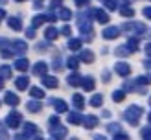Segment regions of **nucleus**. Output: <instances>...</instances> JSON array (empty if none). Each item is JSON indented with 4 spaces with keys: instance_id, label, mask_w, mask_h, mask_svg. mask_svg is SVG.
<instances>
[{
    "instance_id": "f257e3e1",
    "label": "nucleus",
    "mask_w": 151,
    "mask_h": 140,
    "mask_svg": "<svg viewBox=\"0 0 151 140\" xmlns=\"http://www.w3.org/2000/svg\"><path fill=\"white\" fill-rule=\"evenodd\" d=\"M142 114H144L142 107H138V105H131V107H127V111L124 113V118H125V122H129V123H133V125H138Z\"/></svg>"
},
{
    "instance_id": "f03ea898",
    "label": "nucleus",
    "mask_w": 151,
    "mask_h": 140,
    "mask_svg": "<svg viewBox=\"0 0 151 140\" xmlns=\"http://www.w3.org/2000/svg\"><path fill=\"white\" fill-rule=\"evenodd\" d=\"M20 123H22V116H20V113H9L6 116V125L9 129H19L20 127Z\"/></svg>"
},
{
    "instance_id": "7ed1b4c3",
    "label": "nucleus",
    "mask_w": 151,
    "mask_h": 140,
    "mask_svg": "<svg viewBox=\"0 0 151 140\" xmlns=\"http://www.w3.org/2000/svg\"><path fill=\"white\" fill-rule=\"evenodd\" d=\"M124 29H127V32L133 33V35H140V33L146 32V26L142 24V22H127L124 26Z\"/></svg>"
},
{
    "instance_id": "20e7f679",
    "label": "nucleus",
    "mask_w": 151,
    "mask_h": 140,
    "mask_svg": "<svg viewBox=\"0 0 151 140\" xmlns=\"http://www.w3.org/2000/svg\"><path fill=\"white\" fill-rule=\"evenodd\" d=\"M118 35H120V29L116 26H109V28H105L103 32H101V37H103V39H107V41L116 39Z\"/></svg>"
},
{
    "instance_id": "39448f33",
    "label": "nucleus",
    "mask_w": 151,
    "mask_h": 140,
    "mask_svg": "<svg viewBox=\"0 0 151 140\" xmlns=\"http://www.w3.org/2000/svg\"><path fill=\"white\" fill-rule=\"evenodd\" d=\"M50 133L54 138H65L66 135H68V131H66V127H63L61 123L59 125H54V127H50Z\"/></svg>"
},
{
    "instance_id": "423d86ee",
    "label": "nucleus",
    "mask_w": 151,
    "mask_h": 140,
    "mask_svg": "<svg viewBox=\"0 0 151 140\" xmlns=\"http://www.w3.org/2000/svg\"><path fill=\"white\" fill-rule=\"evenodd\" d=\"M114 72L118 74V76H129V74H131V66L127 63H116L114 65Z\"/></svg>"
},
{
    "instance_id": "0eeeda50",
    "label": "nucleus",
    "mask_w": 151,
    "mask_h": 140,
    "mask_svg": "<svg viewBox=\"0 0 151 140\" xmlns=\"http://www.w3.org/2000/svg\"><path fill=\"white\" fill-rule=\"evenodd\" d=\"M42 78V85L46 87V88H57V85H59V81H57V78H54V76H41Z\"/></svg>"
},
{
    "instance_id": "6e6552de",
    "label": "nucleus",
    "mask_w": 151,
    "mask_h": 140,
    "mask_svg": "<svg viewBox=\"0 0 151 140\" xmlns=\"http://www.w3.org/2000/svg\"><path fill=\"white\" fill-rule=\"evenodd\" d=\"M11 46H13V52H15V54H26V52H28V44H26V41H13V44H11Z\"/></svg>"
},
{
    "instance_id": "1a4fd4ad",
    "label": "nucleus",
    "mask_w": 151,
    "mask_h": 140,
    "mask_svg": "<svg viewBox=\"0 0 151 140\" xmlns=\"http://www.w3.org/2000/svg\"><path fill=\"white\" fill-rule=\"evenodd\" d=\"M59 37V29L54 28V26H48L46 29H44V39L46 41H55Z\"/></svg>"
},
{
    "instance_id": "9d476101",
    "label": "nucleus",
    "mask_w": 151,
    "mask_h": 140,
    "mask_svg": "<svg viewBox=\"0 0 151 140\" xmlns=\"http://www.w3.org/2000/svg\"><path fill=\"white\" fill-rule=\"evenodd\" d=\"M26 109L29 111V113H39V111L42 109V103H41V100H29L28 103H26Z\"/></svg>"
},
{
    "instance_id": "9b49d317",
    "label": "nucleus",
    "mask_w": 151,
    "mask_h": 140,
    "mask_svg": "<svg viewBox=\"0 0 151 140\" xmlns=\"http://www.w3.org/2000/svg\"><path fill=\"white\" fill-rule=\"evenodd\" d=\"M96 125H98V118H96L94 114H88V116L83 118V127H87V129H94Z\"/></svg>"
},
{
    "instance_id": "f8f14e48",
    "label": "nucleus",
    "mask_w": 151,
    "mask_h": 140,
    "mask_svg": "<svg viewBox=\"0 0 151 140\" xmlns=\"http://www.w3.org/2000/svg\"><path fill=\"white\" fill-rule=\"evenodd\" d=\"M4 101L7 103V105H11V107H17L19 103H20L19 96L15 94V92H6V98H4Z\"/></svg>"
},
{
    "instance_id": "ddd939ff",
    "label": "nucleus",
    "mask_w": 151,
    "mask_h": 140,
    "mask_svg": "<svg viewBox=\"0 0 151 140\" xmlns=\"http://www.w3.org/2000/svg\"><path fill=\"white\" fill-rule=\"evenodd\" d=\"M46 72H48V65L44 61L35 63V66H33V74H35V76H44Z\"/></svg>"
},
{
    "instance_id": "4468645a",
    "label": "nucleus",
    "mask_w": 151,
    "mask_h": 140,
    "mask_svg": "<svg viewBox=\"0 0 151 140\" xmlns=\"http://www.w3.org/2000/svg\"><path fill=\"white\" fill-rule=\"evenodd\" d=\"M37 135H39V131H37L35 123H32V122L24 123V135H22V136H29V138H32V136H37Z\"/></svg>"
},
{
    "instance_id": "2eb2a0df",
    "label": "nucleus",
    "mask_w": 151,
    "mask_h": 140,
    "mask_svg": "<svg viewBox=\"0 0 151 140\" xmlns=\"http://www.w3.org/2000/svg\"><path fill=\"white\" fill-rule=\"evenodd\" d=\"M52 103H54V107H55V113H57V114L66 113V111H68V105H66V101H65V100H52Z\"/></svg>"
},
{
    "instance_id": "dca6fc26",
    "label": "nucleus",
    "mask_w": 151,
    "mask_h": 140,
    "mask_svg": "<svg viewBox=\"0 0 151 140\" xmlns=\"http://www.w3.org/2000/svg\"><path fill=\"white\" fill-rule=\"evenodd\" d=\"M7 26H9L11 29H15V32H20L22 29V20L19 17H9L7 19Z\"/></svg>"
},
{
    "instance_id": "f3484780",
    "label": "nucleus",
    "mask_w": 151,
    "mask_h": 140,
    "mask_svg": "<svg viewBox=\"0 0 151 140\" xmlns=\"http://www.w3.org/2000/svg\"><path fill=\"white\" fill-rule=\"evenodd\" d=\"M94 17L98 22H101V24H107L109 22V15L105 13L103 9H98V7H94Z\"/></svg>"
},
{
    "instance_id": "a211bd4d",
    "label": "nucleus",
    "mask_w": 151,
    "mask_h": 140,
    "mask_svg": "<svg viewBox=\"0 0 151 140\" xmlns=\"http://www.w3.org/2000/svg\"><path fill=\"white\" fill-rule=\"evenodd\" d=\"M72 105H74L76 111H81L83 107H85V100H83L81 94H74L72 96Z\"/></svg>"
},
{
    "instance_id": "6ab92c4d",
    "label": "nucleus",
    "mask_w": 151,
    "mask_h": 140,
    "mask_svg": "<svg viewBox=\"0 0 151 140\" xmlns=\"http://www.w3.org/2000/svg\"><path fill=\"white\" fill-rule=\"evenodd\" d=\"M15 87H17L19 90H26V88L29 87V79L26 76H20V78L15 79Z\"/></svg>"
},
{
    "instance_id": "aec40b11",
    "label": "nucleus",
    "mask_w": 151,
    "mask_h": 140,
    "mask_svg": "<svg viewBox=\"0 0 151 140\" xmlns=\"http://www.w3.org/2000/svg\"><path fill=\"white\" fill-rule=\"evenodd\" d=\"M15 68L20 70V72H26L29 68V61H28V59H24V57H20V59L15 61Z\"/></svg>"
},
{
    "instance_id": "412c9836",
    "label": "nucleus",
    "mask_w": 151,
    "mask_h": 140,
    "mask_svg": "<svg viewBox=\"0 0 151 140\" xmlns=\"http://www.w3.org/2000/svg\"><path fill=\"white\" fill-rule=\"evenodd\" d=\"M94 78L92 76H87V78H83L81 79V87L85 88V90H94Z\"/></svg>"
},
{
    "instance_id": "4be33fe9",
    "label": "nucleus",
    "mask_w": 151,
    "mask_h": 140,
    "mask_svg": "<svg viewBox=\"0 0 151 140\" xmlns=\"http://www.w3.org/2000/svg\"><path fill=\"white\" fill-rule=\"evenodd\" d=\"M68 123H74V125L83 123V116L79 114V111H76V113H70L68 114Z\"/></svg>"
},
{
    "instance_id": "5701e85b",
    "label": "nucleus",
    "mask_w": 151,
    "mask_h": 140,
    "mask_svg": "<svg viewBox=\"0 0 151 140\" xmlns=\"http://www.w3.org/2000/svg\"><path fill=\"white\" fill-rule=\"evenodd\" d=\"M81 76H79V74L78 72H74V74H70V76H68V79H66V81H68V85H72V87H78V85H81Z\"/></svg>"
},
{
    "instance_id": "b1692460",
    "label": "nucleus",
    "mask_w": 151,
    "mask_h": 140,
    "mask_svg": "<svg viewBox=\"0 0 151 140\" xmlns=\"http://www.w3.org/2000/svg\"><path fill=\"white\" fill-rule=\"evenodd\" d=\"M29 96L35 98V100H42L44 98V90L39 88V87H32V88H29Z\"/></svg>"
},
{
    "instance_id": "393cba45",
    "label": "nucleus",
    "mask_w": 151,
    "mask_h": 140,
    "mask_svg": "<svg viewBox=\"0 0 151 140\" xmlns=\"http://www.w3.org/2000/svg\"><path fill=\"white\" fill-rule=\"evenodd\" d=\"M0 78L2 79H9L11 78V66L9 65H0Z\"/></svg>"
},
{
    "instance_id": "a878e982",
    "label": "nucleus",
    "mask_w": 151,
    "mask_h": 140,
    "mask_svg": "<svg viewBox=\"0 0 151 140\" xmlns=\"http://www.w3.org/2000/svg\"><path fill=\"white\" fill-rule=\"evenodd\" d=\"M59 19H63V20H70L72 19V11L68 9V7H59Z\"/></svg>"
},
{
    "instance_id": "bb28decb",
    "label": "nucleus",
    "mask_w": 151,
    "mask_h": 140,
    "mask_svg": "<svg viewBox=\"0 0 151 140\" xmlns=\"http://www.w3.org/2000/svg\"><path fill=\"white\" fill-rule=\"evenodd\" d=\"M81 61L92 63V61H94V54H92L90 50H81Z\"/></svg>"
},
{
    "instance_id": "cd10ccee",
    "label": "nucleus",
    "mask_w": 151,
    "mask_h": 140,
    "mask_svg": "<svg viewBox=\"0 0 151 140\" xmlns=\"http://www.w3.org/2000/svg\"><path fill=\"white\" fill-rule=\"evenodd\" d=\"M66 66H68V68L70 70H78L79 68V61H78V57H68V59H66Z\"/></svg>"
},
{
    "instance_id": "c85d7f7f",
    "label": "nucleus",
    "mask_w": 151,
    "mask_h": 140,
    "mask_svg": "<svg viewBox=\"0 0 151 140\" xmlns=\"http://www.w3.org/2000/svg\"><path fill=\"white\" fill-rule=\"evenodd\" d=\"M131 54V50H129V46H127V44H124V46H118L116 48V55L118 57H127Z\"/></svg>"
},
{
    "instance_id": "c756f323",
    "label": "nucleus",
    "mask_w": 151,
    "mask_h": 140,
    "mask_svg": "<svg viewBox=\"0 0 151 140\" xmlns=\"http://www.w3.org/2000/svg\"><path fill=\"white\" fill-rule=\"evenodd\" d=\"M120 15H122V17H133L134 9L131 6H122V7H120Z\"/></svg>"
},
{
    "instance_id": "7c9ffc66",
    "label": "nucleus",
    "mask_w": 151,
    "mask_h": 140,
    "mask_svg": "<svg viewBox=\"0 0 151 140\" xmlns=\"http://www.w3.org/2000/svg\"><path fill=\"white\" fill-rule=\"evenodd\" d=\"M88 103H90L92 107H100L101 103H103V96H101V94H94L92 98H90V101H88Z\"/></svg>"
},
{
    "instance_id": "2f4dec72",
    "label": "nucleus",
    "mask_w": 151,
    "mask_h": 140,
    "mask_svg": "<svg viewBox=\"0 0 151 140\" xmlns=\"http://www.w3.org/2000/svg\"><path fill=\"white\" fill-rule=\"evenodd\" d=\"M127 46H129L131 52H137V50H138V37H137V35H133L131 39L127 41Z\"/></svg>"
},
{
    "instance_id": "473e14b6",
    "label": "nucleus",
    "mask_w": 151,
    "mask_h": 140,
    "mask_svg": "<svg viewBox=\"0 0 151 140\" xmlns=\"http://www.w3.org/2000/svg\"><path fill=\"white\" fill-rule=\"evenodd\" d=\"M42 22H46V17H44V15H37V17H33V20H32V26L39 28V26H42Z\"/></svg>"
},
{
    "instance_id": "72a5a7b5",
    "label": "nucleus",
    "mask_w": 151,
    "mask_h": 140,
    "mask_svg": "<svg viewBox=\"0 0 151 140\" xmlns=\"http://www.w3.org/2000/svg\"><path fill=\"white\" fill-rule=\"evenodd\" d=\"M103 6L107 7L109 11H114V9H118V7H120L116 0H103Z\"/></svg>"
},
{
    "instance_id": "f704fd0d",
    "label": "nucleus",
    "mask_w": 151,
    "mask_h": 140,
    "mask_svg": "<svg viewBox=\"0 0 151 140\" xmlns=\"http://www.w3.org/2000/svg\"><path fill=\"white\" fill-rule=\"evenodd\" d=\"M0 55H2L4 59H9V57L15 55V52H13V48H6V44H4V48L0 50Z\"/></svg>"
},
{
    "instance_id": "c9c22d12",
    "label": "nucleus",
    "mask_w": 151,
    "mask_h": 140,
    "mask_svg": "<svg viewBox=\"0 0 151 140\" xmlns=\"http://www.w3.org/2000/svg\"><path fill=\"white\" fill-rule=\"evenodd\" d=\"M124 98H125V92L124 90H114V92H112V100H114L116 103L118 101H124Z\"/></svg>"
},
{
    "instance_id": "e433bc0d",
    "label": "nucleus",
    "mask_w": 151,
    "mask_h": 140,
    "mask_svg": "<svg viewBox=\"0 0 151 140\" xmlns=\"http://www.w3.org/2000/svg\"><path fill=\"white\" fill-rule=\"evenodd\" d=\"M68 48L70 50H79L81 48V41L79 39H70L68 41Z\"/></svg>"
},
{
    "instance_id": "4c0bfd02",
    "label": "nucleus",
    "mask_w": 151,
    "mask_h": 140,
    "mask_svg": "<svg viewBox=\"0 0 151 140\" xmlns=\"http://www.w3.org/2000/svg\"><path fill=\"white\" fill-rule=\"evenodd\" d=\"M52 68H54V70H61V68H63L61 57H54V61H52Z\"/></svg>"
},
{
    "instance_id": "58836bf2",
    "label": "nucleus",
    "mask_w": 151,
    "mask_h": 140,
    "mask_svg": "<svg viewBox=\"0 0 151 140\" xmlns=\"http://www.w3.org/2000/svg\"><path fill=\"white\" fill-rule=\"evenodd\" d=\"M137 83L138 85H151V76H140V78H137Z\"/></svg>"
},
{
    "instance_id": "ea45409f",
    "label": "nucleus",
    "mask_w": 151,
    "mask_h": 140,
    "mask_svg": "<svg viewBox=\"0 0 151 140\" xmlns=\"http://www.w3.org/2000/svg\"><path fill=\"white\" fill-rule=\"evenodd\" d=\"M107 129H109L111 133H114V135H116V133H120V123H109V125H107Z\"/></svg>"
},
{
    "instance_id": "a19ab883",
    "label": "nucleus",
    "mask_w": 151,
    "mask_h": 140,
    "mask_svg": "<svg viewBox=\"0 0 151 140\" xmlns=\"http://www.w3.org/2000/svg\"><path fill=\"white\" fill-rule=\"evenodd\" d=\"M48 123H50V127H54V125H59L61 122H59V114L57 116H52L50 120H48Z\"/></svg>"
},
{
    "instance_id": "79ce46f5",
    "label": "nucleus",
    "mask_w": 151,
    "mask_h": 140,
    "mask_svg": "<svg viewBox=\"0 0 151 140\" xmlns=\"http://www.w3.org/2000/svg\"><path fill=\"white\" fill-rule=\"evenodd\" d=\"M90 0H74V4L78 6V7H83V6H88Z\"/></svg>"
},
{
    "instance_id": "37998d69",
    "label": "nucleus",
    "mask_w": 151,
    "mask_h": 140,
    "mask_svg": "<svg viewBox=\"0 0 151 140\" xmlns=\"http://www.w3.org/2000/svg\"><path fill=\"white\" fill-rule=\"evenodd\" d=\"M26 37H29V39H33V37H35V28L33 26L26 29Z\"/></svg>"
},
{
    "instance_id": "c03bdc74",
    "label": "nucleus",
    "mask_w": 151,
    "mask_h": 140,
    "mask_svg": "<svg viewBox=\"0 0 151 140\" xmlns=\"http://www.w3.org/2000/svg\"><path fill=\"white\" fill-rule=\"evenodd\" d=\"M142 138H151V129H149V127L142 129Z\"/></svg>"
},
{
    "instance_id": "a18cd8bd",
    "label": "nucleus",
    "mask_w": 151,
    "mask_h": 140,
    "mask_svg": "<svg viewBox=\"0 0 151 140\" xmlns=\"http://www.w3.org/2000/svg\"><path fill=\"white\" fill-rule=\"evenodd\" d=\"M59 33H63V35H66V37H68V35H70V26H63Z\"/></svg>"
},
{
    "instance_id": "49530a36",
    "label": "nucleus",
    "mask_w": 151,
    "mask_h": 140,
    "mask_svg": "<svg viewBox=\"0 0 151 140\" xmlns=\"http://www.w3.org/2000/svg\"><path fill=\"white\" fill-rule=\"evenodd\" d=\"M144 17H147V19H151V6H147V7H144Z\"/></svg>"
},
{
    "instance_id": "de8ad7c7",
    "label": "nucleus",
    "mask_w": 151,
    "mask_h": 140,
    "mask_svg": "<svg viewBox=\"0 0 151 140\" xmlns=\"http://www.w3.org/2000/svg\"><path fill=\"white\" fill-rule=\"evenodd\" d=\"M44 17H46V20H50V22H55V19H57L54 13H48V15H44Z\"/></svg>"
},
{
    "instance_id": "09e8293b",
    "label": "nucleus",
    "mask_w": 151,
    "mask_h": 140,
    "mask_svg": "<svg viewBox=\"0 0 151 140\" xmlns=\"http://www.w3.org/2000/svg\"><path fill=\"white\" fill-rule=\"evenodd\" d=\"M101 78H103V79H105V83H107V81H109V79H111V74H109V72H107V70H105V72H101Z\"/></svg>"
},
{
    "instance_id": "8fccbe9b",
    "label": "nucleus",
    "mask_w": 151,
    "mask_h": 140,
    "mask_svg": "<svg viewBox=\"0 0 151 140\" xmlns=\"http://www.w3.org/2000/svg\"><path fill=\"white\" fill-rule=\"evenodd\" d=\"M144 66H146L147 70H151V57H149V59H146V61H144Z\"/></svg>"
},
{
    "instance_id": "3c124183",
    "label": "nucleus",
    "mask_w": 151,
    "mask_h": 140,
    "mask_svg": "<svg viewBox=\"0 0 151 140\" xmlns=\"http://www.w3.org/2000/svg\"><path fill=\"white\" fill-rule=\"evenodd\" d=\"M146 54L151 57V42H147V44H146Z\"/></svg>"
},
{
    "instance_id": "603ef678",
    "label": "nucleus",
    "mask_w": 151,
    "mask_h": 140,
    "mask_svg": "<svg viewBox=\"0 0 151 140\" xmlns=\"http://www.w3.org/2000/svg\"><path fill=\"white\" fill-rule=\"evenodd\" d=\"M4 17H6V11L2 9V7H0V19H4Z\"/></svg>"
},
{
    "instance_id": "864d4df0",
    "label": "nucleus",
    "mask_w": 151,
    "mask_h": 140,
    "mask_svg": "<svg viewBox=\"0 0 151 140\" xmlns=\"http://www.w3.org/2000/svg\"><path fill=\"white\" fill-rule=\"evenodd\" d=\"M4 88V81H2V78H0V90Z\"/></svg>"
},
{
    "instance_id": "5fc2aeb1",
    "label": "nucleus",
    "mask_w": 151,
    "mask_h": 140,
    "mask_svg": "<svg viewBox=\"0 0 151 140\" xmlns=\"http://www.w3.org/2000/svg\"><path fill=\"white\" fill-rule=\"evenodd\" d=\"M147 120H149V123H151V113H149V116H147Z\"/></svg>"
},
{
    "instance_id": "6e6d98bb",
    "label": "nucleus",
    "mask_w": 151,
    "mask_h": 140,
    "mask_svg": "<svg viewBox=\"0 0 151 140\" xmlns=\"http://www.w3.org/2000/svg\"><path fill=\"white\" fill-rule=\"evenodd\" d=\"M0 4H6V0H0Z\"/></svg>"
},
{
    "instance_id": "4d7b16f0",
    "label": "nucleus",
    "mask_w": 151,
    "mask_h": 140,
    "mask_svg": "<svg viewBox=\"0 0 151 140\" xmlns=\"http://www.w3.org/2000/svg\"><path fill=\"white\" fill-rule=\"evenodd\" d=\"M15 2H24V0H15Z\"/></svg>"
},
{
    "instance_id": "13d9d810",
    "label": "nucleus",
    "mask_w": 151,
    "mask_h": 140,
    "mask_svg": "<svg viewBox=\"0 0 151 140\" xmlns=\"http://www.w3.org/2000/svg\"><path fill=\"white\" fill-rule=\"evenodd\" d=\"M149 105H151V98H149Z\"/></svg>"
}]
</instances>
